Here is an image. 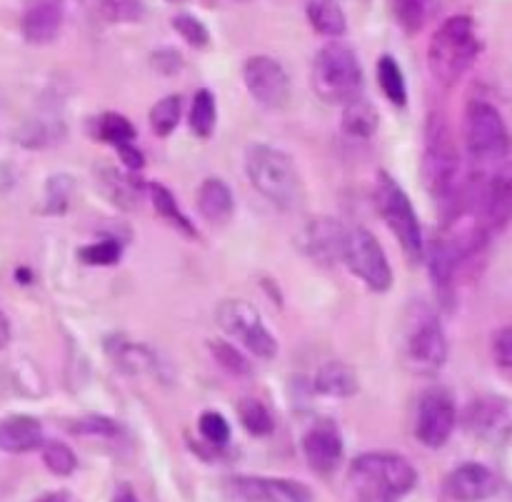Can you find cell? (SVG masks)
<instances>
[{
    "instance_id": "1",
    "label": "cell",
    "mask_w": 512,
    "mask_h": 502,
    "mask_svg": "<svg viewBox=\"0 0 512 502\" xmlns=\"http://www.w3.org/2000/svg\"><path fill=\"white\" fill-rule=\"evenodd\" d=\"M423 180L430 195L440 200L445 210H450V220L463 213V168H460V153L455 148L453 133L448 120L440 113L430 115L428 130H425L423 150Z\"/></svg>"
},
{
    "instance_id": "10",
    "label": "cell",
    "mask_w": 512,
    "mask_h": 502,
    "mask_svg": "<svg viewBox=\"0 0 512 502\" xmlns=\"http://www.w3.org/2000/svg\"><path fill=\"white\" fill-rule=\"evenodd\" d=\"M215 315H218L220 328L230 338L243 343V348H248L253 355L263 360L278 355V340L270 335V330L260 320V313L250 303H245V300H225V303H220Z\"/></svg>"
},
{
    "instance_id": "28",
    "label": "cell",
    "mask_w": 512,
    "mask_h": 502,
    "mask_svg": "<svg viewBox=\"0 0 512 502\" xmlns=\"http://www.w3.org/2000/svg\"><path fill=\"white\" fill-rule=\"evenodd\" d=\"M378 83L390 103L398 105V108L408 103V85H405L403 68H400L393 55H383L378 60Z\"/></svg>"
},
{
    "instance_id": "32",
    "label": "cell",
    "mask_w": 512,
    "mask_h": 502,
    "mask_svg": "<svg viewBox=\"0 0 512 502\" xmlns=\"http://www.w3.org/2000/svg\"><path fill=\"white\" fill-rule=\"evenodd\" d=\"M95 133L103 143L113 145V148H120V145L135 143V128L125 115L120 113H105L98 118V125H95Z\"/></svg>"
},
{
    "instance_id": "9",
    "label": "cell",
    "mask_w": 512,
    "mask_h": 502,
    "mask_svg": "<svg viewBox=\"0 0 512 502\" xmlns=\"http://www.w3.org/2000/svg\"><path fill=\"white\" fill-rule=\"evenodd\" d=\"M343 260L348 263L350 273L358 275L370 290L385 293L393 285V270H390L388 255L370 230L355 228L345 238Z\"/></svg>"
},
{
    "instance_id": "48",
    "label": "cell",
    "mask_w": 512,
    "mask_h": 502,
    "mask_svg": "<svg viewBox=\"0 0 512 502\" xmlns=\"http://www.w3.org/2000/svg\"><path fill=\"white\" fill-rule=\"evenodd\" d=\"M355 502H390V500L378 498V495H355Z\"/></svg>"
},
{
    "instance_id": "23",
    "label": "cell",
    "mask_w": 512,
    "mask_h": 502,
    "mask_svg": "<svg viewBox=\"0 0 512 502\" xmlns=\"http://www.w3.org/2000/svg\"><path fill=\"white\" fill-rule=\"evenodd\" d=\"M305 13L315 33L338 40L348 30V18L340 0H305Z\"/></svg>"
},
{
    "instance_id": "24",
    "label": "cell",
    "mask_w": 512,
    "mask_h": 502,
    "mask_svg": "<svg viewBox=\"0 0 512 502\" xmlns=\"http://www.w3.org/2000/svg\"><path fill=\"white\" fill-rule=\"evenodd\" d=\"M100 180H103V190L113 200V205H118L123 210H133L138 205L143 185H140V180L130 170L128 173H120V170L108 168L100 173Z\"/></svg>"
},
{
    "instance_id": "12",
    "label": "cell",
    "mask_w": 512,
    "mask_h": 502,
    "mask_svg": "<svg viewBox=\"0 0 512 502\" xmlns=\"http://www.w3.org/2000/svg\"><path fill=\"white\" fill-rule=\"evenodd\" d=\"M243 83L250 98L265 110H280L290 100V78L270 55H253L243 65Z\"/></svg>"
},
{
    "instance_id": "42",
    "label": "cell",
    "mask_w": 512,
    "mask_h": 502,
    "mask_svg": "<svg viewBox=\"0 0 512 502\" xmlns=\"http://www.w3.org/2000/svg\"><path fill=\"white\" fill-rule=\"evenodd\" d=\"M498 400H478V403L470 405L468 410V423L473 428H485V425H493L495 420L503 413V405H495Z\"/></svg>"
},
{
    "instance_id": "50",
    "label": "cell",
    "mask_w": 512,
    "mask_h": 502,
    "mask_svg": "<svg viewBox=\"0 0 512 502\" xmlns=\"http://www.w3.org/2000/svg\"><path fill=\"white\" fill-rule=\"evenodd\" d=\"M83 3H93V0H83ZM95 3H98V0H95Z\"/></svg>"
},
{
    "instance_id": "41",
    "label": "cell",
    "mask_w": 512,
    "mask_h": 502,
    "mask_svg": "<svg viewBox=\"0 0 512 502\" xmlns=\"http://www.w3.org/2000/svg\"><path fill=\"white\" fill-rule=\"evenodd\" d=\"M70 433L75 435H98V438H115L120 433V425L103 415H88L70 425Z\"/></svg>"
},
{
    "instance_id": "17",
    "label": "cell",
    "mask_w": 512,
    "mask_h": 502,
    "mask_svg": "<svg viewBox=\"0 0 512 502\" xmlns=\"http://www.w3.org/2000/svg\"><path fill=\"white\" fill-rule=\"evenodd\" d=\"M303 455L315 473H330L343 458V435L330 420H318L303 435Z\"/></svg>"
},
{
    "instance_id": "3",
    "label": "cell",
    "mask_w": 512,
    "mask_h": 502,
    "mask_svg": "<svg viewBox=\"0 0 512 502\" xmlns=\"http://www.w3.org/2000/svg\"><path fill=\"white\" fill-rule=\"evenodd\" d=\"M480 53V40L475 23L468 15H453L435 30L428 48L430 73L438 83L455 85Z\"/></svg>"
},
{
    "instance_id": "33",
    "label": "cell",
    "mask_w": 512,
    "mask_h": 502,
    "mask_svg": "<svg viewBox=\"0 0 512 502\" xmlns=\"http://www.w3.org/2000/svg\"><path fill=\"white\" fill-rule=\"evenodd\" d=\"M180 113H183V103L180 95H168V98L158 100L150 110V128L158 138H168L180 123Z\"/></svg>"
},
{
    "instance_id": "4",
    "label": "cell",
    "mask_w": 512,
    "mask_h": 502,
    "mask_svg": "<svg viewBox=\"0 0 512 502\" xmlns=\"http://www.w3.org/2000/svg\"><path fill=\"white\" fill-rule=\"evenodd\" d=\"M313 88L330 105H348L363 93V65L350 45L333 40L313 60Z\"/></svg>"
},
{
    "instance_id": "38",
    "label": "cell",
    "mask_w": 512,
    "mask_h": 502,
    "mask_svg": "<svg viewBox=\"0 0 512 502\" xmlns=\"http://www.w3.org/2000/svg\"><path fill=\"white\" fill-rule=\"evenodd\" d=\"M210 353H213L215 363H218L223 370H228V373H233V375H248L250 373L248 358H245V355L240 353L235 345L225 343V340H215V343H210Z\"/></svg>"
},
{
    "instance_id": "11",
    "label": "cell",
    "mask_w": 512,
    "mask_h": 502,
    "mask_svg": "<svg viewBox=\"0 0 512 502\" xmlns=\"http://www.w3.org/2000/svg\"><path fill=\"white\" fill-rule=\"evenodd\" d=\"M455 423H458V410L448 390L428 388L420 395L418 408H415V438L425 448H443L453 435Z\"/></svg>"
},
{
    "instance_id": "45",
    "label": "cell",
    "mask_w": 512,
    "mask_h": 502,
    "mask_svg": "<svg viewBox=\"0 0 512 502\" xmlns=\"http://www.w3.org/2000/svg\"><path fill=\"white\" fill-rule=\"evenodd\" d=\"M118 155H120V160H123L125 168H128L130 173H135V170H140V168H143V165H145L143 153H140V150L135 148V143L120 145V148H118Z\"/></svg>"
},
{
    "instance_id": "16",
    "label": "cell",
    "mask_w": 512,
    "mask_h": 502,
    "mask_svg": "<svg viewBox=\"0 0 512 502\" xmlns=\"http://www.w3.org/2000/svg\"><path fill=\"white\" fill-rule=\"evenodd\" d=\"M480 223L488 233H498L512 220V160L503 163L498 173L485 183L480 193Z\"/></svg>"
},
{
    "instance_id": "18",
    "label": "cell",
    "mask_w": 512,
    "mask_h": 502,
    "mask_svg": "<svg viewBox=\"0 0 512 502\" xmlns=\"http://www.w3.org/2000/svg\"><path fill=\"white\" fill-rule=\"evenodd\" d=\"M498 478L480 463H465L445 478V495L455 502H480L493 498Z\"/></svg>"
},
{
    "instance_id": "15",
    "label": "cell",
    "mask_w": 512,
    "mask_h": 502,
    "mask_svg": "<svg viewBox=\"0 0 512 502\" xmlns=\"http://www.w3.org/2000/svg\"><path fill=\"white\" fill-rule=\"evenodd\" d=\"M68 0H23L20 13V33L25 43L48 45L60 35L65 23Z\"/></svg>"
},
{
    "instance_id": "37",
    "label": "cell",
    "mask_w": 512,
    "mask_h": 502,
    "mask_svg": "<svg viewBox=\"0 0 512 502\" xmlns=\"http://www.w3.org/2000/svg\"><path fill=\"white\" fill-rule=\"evenodd\" d=\"M70 198H73V180L68 175H55L45 185V213L60 215L68 210Z\"/></svg>"
},
{
    "instance_id": "35",
    "label": "cell",
    "mask_w": 512,
    "mask_h": 502,
    "mask_svg": "<svg viewBox=\"0 0 512 502\" xmlns=\"http://www.w3.org/2000/svg\"><path fill=\"white\" fill-rule=\"evenodd\" d=\"M40 453H43L45 468L53 475H60V478L75 473V468H78V458L65 443H55V440L53 443H43Z\"/></svg>"
},
{
    "instance_id": "40",
    "label": "cell",
    "mask_w": 512,
    "mask_h": 502,
    "mask_svg": "<svg viewBox=\"0 0 512 502\" xmlns=\"http://www.w3.org/2000/svg\"><path fill=\"white\" fill-rule=\"evenodd\" d=\"M173 28L178 30L180 38H183L188 45H193V48H205V45L210 43L208 28H205L195 15L178 13L173 18Z\"/></svg>"
},
{
    "instance_id": "44",
    "label": "cell",
    "mask_w": 512,
    "mask_h": 502,
    "mask_svg": "<svg viewBox=\"0 0 512 502\" xmlns=\"http://www.w3.org/2000/svg\"><path fill=\"white\" fill-rule=\"evenodd\" d=\"M153 63H155V68L163 70V73H168V75L178 73V70L183 68V58H180L175 50H160V53L153 55Z\"/></svg>"
},
{
    "instance_id": "26",
    "label": "cell",
    "mask_w": 512,
    "mask_h": 502,
    "mask_svg": "<svg viewBox=\"0 0 512 502\" xmlns=\"http://www.w3.org/2000/svg\"><path fill=\"white\" fill-rule=\"evenodd\" d=\"M428 268H430V278H433L435 288L443 298H448L450 290L455 285V270H458V263H455L453 253H450L448 243L445 238L433 240L428 250Z\"/></svg>"
},
{
    "instance_id": "25",
    "label": "cell",
    "mask_w": 512,
    "mask_h": 502,
    "mask_svg": "<svg viewBox=\"0 0 512 502\" xmlns=\"http://www.w3.org/2000/svg\"><path fill=\"white\" fill-rule=\"evenodd\" d=\"M378 130V110L365 98L350 100L343 108V133L350 138L368 140Z\"/></svg>"
},
{
    "instance_id": "46",
    "label": "cell",
    "mask_w": 512,
    "mask_h": 502,
    "mask_svg": "<svg viewBox=\"0 0 512 502\" xmlns=\"http://www.w3.org/2000/svg\"><path fill=\"white\" fill-rule=\"evenodd\" d=\"M113 502H138V495L133 493V488H130V485H120V488L115 490Z\"/></svg>"
},
{
    "instance_id": "6",
    "label": "cell",
    "mask_w": 512,
    "mask_h": 502,
    "mask_svg": "<svg viewBox=\"0 0 512 502\" xmlns=\"http://www.w3.org/2000/svg\"><path fill=\"white\" fill-rule=\"evenodd\" d=\"M463 138L468 158L478 165H498L510 153V133L495 105L470 100L463 118Z\"/></svg>"
},
{
    "instance_id": "30",
    "label": "cell",
    "mask_w": 512,
    "mask_h": 502,
    "mask_svg": "<svg viewBox=\"0 0 512 502\" xmlns=\"http://www.w3.org/2000/svg\"><path fill=\"white\" fill-rule=\"evenodd\" d=\"M238 418L240 423H243V428L248 430L250 435H255V438H265V435H270L275 430V420L273 415H270V410L255 398L240 400Z\"/></svg>"
},
{
    "instance_id": "31",
    "label": "cell",
    "mask_w": 512,
    "mask_h": 502,
    "mask_svg": "<svg viewBox=\"0 0 512 502\" xmlns=\"http://www.w3.org/2000/svg\"><path fill=\"white\" fill-rule=\"evenodd\" d=\"M215 120H218V108H215V98L210 90H198L190 105V130L200 138H210L215 130Z\"/></svg>"
},
{
    "instance_id": "2",
    "label": "cell",
    "mask_w": 512,
    "mask_h": 502,
    "mask_svg": "<svg viewBox=\"0 0 512 502\" xmlns=\"http://www.w3.org/2000/svg\"><path fill=\"white\" fill-rule=\"evenodd\" d=\"M245 173L253 188L280 210L303 203V180L293 158L268 143H250L245 150Z\"/></svg>"
},
{
    "instance_id": "34",
    "label": "cell",
    "mask_w": 512,
    "mask_h": 502,
    "mask_svg": "<svg viewBox=\"0 0 512 502\" xmlns=\"http://www.w3.org/2000/svg\"><path fill=\"white\" fill-rule=\"evenodd\" d=\"M98 10L108 23H138L145 15L143 0H98Z\"/></svg>"
},
{
    "instance_id": "43",
    "label": "cell",
    "mask_w": 512,
    "mask_h": 502,
    "mask_svg": "<svg viewBox=\"0 0 512 502\" xmlns=\"http://www.w3.org/2000/svg\"><path fill=\"white\" fill-rule=\"evenodd\" d=\"M493 355L495 363L503 368H512V328H503L493 338Z\"/></svg>"
},
{
    "instance_id": "20",
    "label": "cell",
    "mask_w": 512,
    "mask_h": 502,
    "mask_svg": "<svg viewBox=\"0 0 512 502\" xmlns=\"http://www.w3.org/2000/svg\"><path fill=\"white\" fill-rule=\"evenodd\" d=\"M105 350H108L110 360L118 365L123 373L128 375H158V358L150 348L145 345L133 343V340L123 338H110L105 343Z\"/></svg>"
},
{
    "instance_id": "14",
    "label": "cell",
    "mask_w": 512,
    "mask_h": 502,
    "mask_svg": "<svg viewBox=\"0 0 512 502\" xmlns=\"http://www.w3.org/2000/svg\"><path fill=\"white\" fill-rule=\"evenodd\" d=\"M233 498L243 502H313V490L305 483L288 478H260V475H238L228 480Z\"/></svg>"
},
{
    "instance_id": "29",
    "label": "cell",
    "mask_w": 512,
    "mask_h": 502,
    "mask_svg": "<svg viewBox=\"0 0 512 502\" xmlns=\"http://www.w3.org/2000/svg\"><path fill=\"white\" fill-rule=\"evenodd\" d=\"M150 198H153V208L158 210L160 218H165L170 225H175V228H178V230H183V233L190 235V238H195V235H198V233H195L193 225H190L188 215H185L183 210H180V205H178V200H175V195L170 193V190L165 188L163 183H153V185H150Z\"/></svg>"
},
{
    "instance_id": "22",
    "label": "cell",
    "mask_w": 512,
    "mask_h": 502,
    "mask_svg": "<svg viewBox=\"0 0 512 502\" xmlns=\"http://www.w3.org/2000/svg\"><path fill=\"white\" fill-rule=\"evenodd\" d=\"M315 390L325 398H353L358 393V373L348 363L330 360L315 373Z\"/></svg>"
},
{
    "instance_id": "8",
    "label": "cell",
    "mask_w": 512,
    "mask_h": 502,
    "mask_svg": "<svg viewBox=\"0 0 512 502\" xmlns=\"http://www.w3.org/2000/svg\"><path fill=\"white\" fill-rule=\"evenodd\" d=\"M403 358L405 365L418 375H435L443 370L448 360V338L443 333V325L423 305L413 310L405 325Z\"/></svg>"
},
{
    "instance_id": "47",
    "label": "cell",
    "mask_w": 512,
    "mask_h": 502,
    "mask_svg": "<svg viewBox=\"0 0 512 502\" xmlns=\"http://www.w3.org/2000/svg\"><path fill=\"white\" fill-rule=\"evenodd\" d=\"M35 502H70V495L65 490H55V493H45L40 495Z\"/></svg>"
},
{
    "instance_id": "27",
    "label": "cell",
    "mask_w": 512,
    "mask_h": 502,
    "mask_svg": "<svg viewBox=\"0 0 512 502\" xmlns=\"http://www.w3.org/2000/svg\"><path fill=\"white\" fill-rule=\"evenodd\" d=\"M393 10L400 28L415 35L430 23V18L438 10V0H393Z\"/></svg>"
},
{
    "instance_id": "5",
    "label": "cell",
    "mask_w": 512,
    "mask_h": 502,
    "mask_svg": "<svg viewBox=\"0 0 512 502\" xmlns=\"http://www.w3.org/2000/svg\"><path fill=\"white\" fill-rule=\"evenodd\" d=\"M355 495H378L395 502L418 483V473L408 458L398 453H363L350 468Z\"/></svg>"
},
{
    "instance_id": "39",
    "label": "cell",
    "mask_w": 512,
    "mask_h": 502,
    "mask_svg": "<svg viewBox=\"0 0 512 502\" xmlns=\"http://www.w3.org/2000/svg\"><path fill=\"white\" fill-rule=\"evenodd\" d=\"M198 430L200 435H203L205 443H210L213 448H223V445H228L230 425L228 420H225L220 413H215V410H208V413L200 415Z\"/></svg>"
},
{
    "instance_id": "13",
    "label": "cell",
    "mask_w": 512,
    "mask_h": 502,
    "mask_svg": "<svg viewBox=\"0 0 512 502\" xmlns=\"http://www.w3.org/2000/svg\"><path fill=\"white\" fill-rule=\"evenodd\" d=\"M345 238H348V233L340 225V220L318 215V218H310L298 233V248L313 263L323 265V268H333L343 260Z\"/></svg>"
},
{
    "instance_id": "36",
    "label": "cell",
    "mask_w": 512,
    "mask_h": 502,
    "mask_svg": "<svg viewBox=\"0 0 512 502\" xmlns=\"http://www.w3.org/2000/svg\"><path fill=\"white\" fill-rule=\"evenodd\" d=\"M123 255V245L118 240H100V243H90L78 250V258L85 265H98V268H108L115 265Z\"/></svg>"
},
{
    "instance_id": "19",
    "label": "cell",
    "mask_w": 512,
    "mask_h": 502,
    "mask_svg": "<svg viewBox=\"0 0 512 502\" xmlns=\"http://www.w3.org/2000/svg\"><path fill=\"white\" fill-rule=\"evenodd\" d=\"M43 425L30 415H8L0 420V450L3 453H33L43 448Z\"/></svg>"
},
{
    "instance_id": "49",
    "label": "cell",
    "mask_w": 512,
    "mask_h": 502,
    "mask_svg": "<svg viewBox=\"0 0 512 502\" xmlns=\"http://www.w3.org/2000/svg\"><path fill=\"white\" fill-rule=\"evenodd\" d=\"M170 3H185V0H170Z\"/></svg>"
},
{
    "instance_id": "21",
    "label": "cell",
    "mask_w": 512,
    "mask_h": 502,
    "mask_svg": "<svg viewBox=\"0 0 512 502\" xmlns=\"http://www.w3.org/2000/svg\"><path fill=\"white\" fill-rule=\"evenodd\" d=\"M200 215L213 225H225L235 213V198L220 178H205L195 195Z\"/></svg>"
},
{
    "instance_id": "7",
    "label": "cell",
    "mask_w": 512,
    "mask_h": 502,
    "mask_svg": "<svg viewBox=\"0 0 512 502\" xmlns=\"http://www.w3.org/2000/svg\"><path fill=\"white\" fill-rule=\"evenodd\" d=\"M375 205H378L380 215L388 223L390 233L398 238L403 253L418 263L425 255L423 230H420L418 213H415L408 193L388 173H378V180H375Z\"/></svg>"
}]
</instances>
